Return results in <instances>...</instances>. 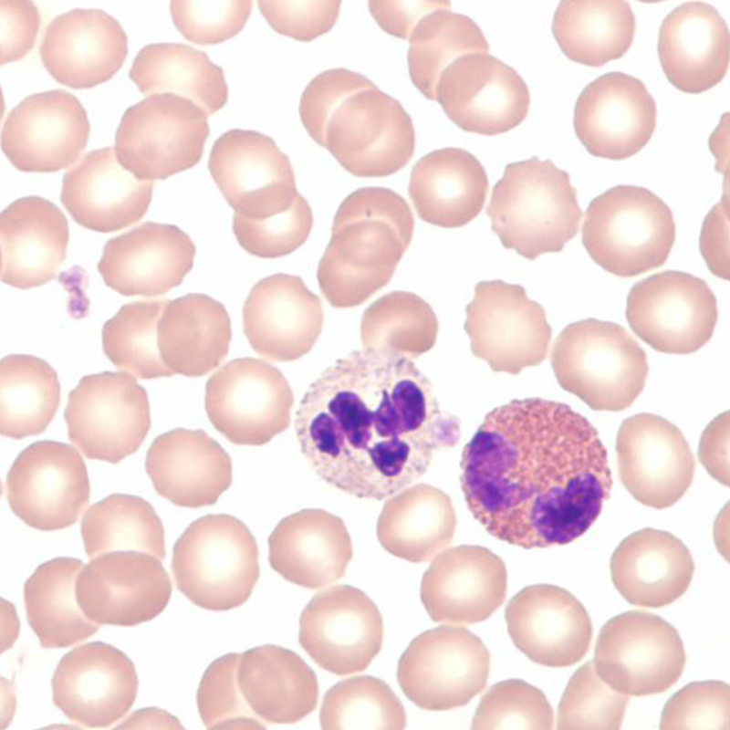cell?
<instances>
[{
    "label": "cell",
    "mask_w": 730,
    "mask_h": 730,
    "mask_svg": "<svg viewBox=\"0 0 730 730\" xmlns=\"http://www.w3.org/2000/svg\"><path fill=\"white\" fill-rule=\"evenodd\" d=\"M407 55L412 84L431 100H434L437 81L444 70L459 57L484 52L489 45L478 25L470 17L441 7L423 16L409 36Z\"/></svg>",
    "instance_id": "f6af8a7d"
},
{
    "label": "cell",
    "mask_w": 730,
    "mask_h": 730,
    "mask_svg": "<svg viewBox=\"0 0 730 730\" xmlns=\"http://www.w3.org/2000/svg\"><path fill=\"white\" fill-rule=\"evenodd\" d=\"M619 475L641 504L662 509L681 499L693 482L694 458L682 432L666 419L638 413L616 437Z\"/></svg>",
    "instance_id": "603a6c76"
},
{
    "label": "cell",
    "mask_w": 730,
    "mask_h": 730,
    "mask_svg": "<svg viewBox=\"0 0 730 730\" xmlns=\"http://www.w3.org/2000/svg\"><path fill=\"white\" fill-rule=\"evenodd\" d=\"M208 169L235 214L245 218L283 213L299 194L288 157L259 131H225L213 145Z\"/></svg>",
    "instance_id": "e0dca14e"
},
{
    "label": "cell",
    "mask_w": 730,
    "mask_h": 730,
    "mask_svg": "<svg viewBox=\"0 0 730 730\" xmlns=\"http://www.w3.org/2000/svg\"><path fill=\"white\" fill-rule=\"evenodd\" d=\"M298 641L320 668L339 676L360 673L381 649L382 617L362 590L336 585L314 595L305 607Z\"/></svg>",
    "instance_id": "ac0fdd59"
},
{
    "label": "cell",
    "mask_w": 730,
    "mask_h": 730,
    "mask_svg": "<svg viewBox=\"0 0 730 730\" xmlns=\"http://www.w3.org/2000/svg\"><path fill=\"white\" fill-rule=\"evenodd\" d=\"M489 184L481 162L461 148H443L413 166L409 195L418 216L443 228L462 227L482 211Z\"/></svg>",
    "instance_id": "8d00e7d4"
},
{
    "label": "cell",
    "mask_w": 730,
    "mask_h": 730,
    "mask_svg": "<svg viewBox=\"0 0 730 730\" xmlns=\"http://www.w3.org/2000/svg\"><path fill=\"white\" fill-rule=\"evenodd\" d=\"M302 454L350 495L383 500L413 485L461 439L429 379L408 358L366 349L338 360L310 384L296 414Z\"/></svg>",
    "instance_id": "7a4b0ae2"
},
{
    "label": "cell",
    "mask_w": 730,
    "mask_h": 730,
    "mask_svg": "<svg viewBox=\"0 0 730 730\" xmlns=\"http://www.w3.org/2000/svg\"><path fill=\"white\" fill-rule=\"evenodd\" d=\"M252 0H172V22L185 39L199 45L224 42L246 24Z\"/></svg>",
    "instance_id": "db71d44e"
},
{
    "label": "cell",
    "mask_w": 730,
    "mask_h": 730,
    "mask_svg": "<svg viewBox=\"0 0 730 730\" xmlns=\"http://www.w3.org/2000/svg\"><path fill=\"white\" fill-rule=\"evenodd\" d=\"M267 23L277 33L308 42L328 33L335 25L341 1H257Z\"/></svg>",
    "instance_id": "6f0895ef"
},
{
    "label": "cell",
    "mask_w": 730,
    "mask_h": 730,
    "mask_svg": "<svg viewBox=\"0 0 730 730\" xmlns=\"http://www.w3.org/2000/svg\"><path fill=\"white\" fill-rule=\"evenodd\" d=\"M293 404L292 389L283 373L260 359H235L205 385L211 423L238 445H263L284 432L290 424Z\"/></svg>",
    "instance_id": "4fadbf2b"
},
{
    "label": "cell",
    "mask_w": 730,
    "mask_h": 730,
    "mask_svg": "<svg viewBox=\"0 0 730 730\" xmlns=\"http://www.w3.org/2000/svg\"><path fill=\"white\" fill-rule=\"evenodd\" d=\"M729 412L715 417L700 439L698 455L707 472L721 484L729 485Z\"/></svg>",
    "instance_id": "6125c7cd"
},
{
    "label": "cell",
    "mask_w": 730,
    "mask_h": 730,
    "mask_svg": "<svg viewBox=\"0 0 730 730\" xmlns=\"http://www.w3.org/2000/svg\"><path fill=\"white\" fill-rule=\"evenodd\" d=\"M236 680L254 714L268 724H294L311 714L318 701L314 671L296 652L274 644L241 653Z\"/></svg>",
    "instance_id": "d590c367"
},
{
    "label": "cell",
    "mask_w": 730,
    "mask_h": 730,
    "mask_svg": "<svg viewBox=\"0 0 730 730\" xmlns=\"http://www.w3.org/2000/svg\"><path fill=\"white\" fill-rule=\"evenodd\" d=\"M319 722L324 730H401L406 725V714L385 682L360 675L339 681L326 692Z\"/></svg>",
    "instance_id": "c3c4849f"
},
{
    "label": "cell",
    "mask_w": 730,
    "mask_h": 730,
    "mask_svg": "<svg viewBox=\"0 0 730 730\" xmlns=\"http://www.w3.org/2000/svg\"><path fill=\"white\" fill-rule=\"evenodd\" d=\"M0 65L25 57L34 47L41 24L37 6L27 0L0 1Z\"/></svg>",
    "instance_id": "680465c9"
},
{
    "label": "cell",
    "mask_w": 730,
    "mask_h": 730,
    "mask_svg": "<svg viewBox=\"0 0 730 730\" xmlns=\"http://www.w3.org/2000/svg\"><path fill=\"white\" fill-rule=\"evenodd\" d=\"M676 235L669 206L647 188L617 185L589 204L581 230L591 259L620 277H634L662 266Z\"/></svg>",
    "instance_id": "8992f818"
},
{
    "label": "cell",
    "mask_w": 730,
    "mask_h": 730,
    "mask_svg": "<svg viewBox=\"0 0 730 730\" xmlns=\"http://www.w3.org/2000/svg\"><path fill=\"white\" fill-rule=\"evenodd\" d=\"M438 319L416 294L390 292L364 311L360 321L363 349L408 359L418 358L435 344Z\"/></svg>",
    "instance_id": "bcb514c9"
},
{
    "label": "cell",
    "mask_w": 730,
    "mask_h": 730,
    "mask_svg": "<svg viewBox=\"0 0 730 730\" xmlns=\"http://www.w3.org/2000/svg\"><path fill=\"white\" fill-rule=\"evenodd\" d=\"M322 147L357 177H384L410 162L415 131L399 100L374 85L337 107L327 123Z\"/></svg>",
    "instance_id": "9c48e42d"
},
{
    "label": "cell",
    "mask_w": 730,
    "mask_h": 730,
    "mask_svg": "<svg viewBox=\"0 0 730 730\" xmlns=\"http://www.w3.org/2000/svg\"><path fill=\"white\" fill-rule=\"evenodd\" d=\"M241 653L224 654L204 671L197 691V707L208 729H264L245 702L237 684Z\"/></svg>",
    "instance_id": "816d5d0a"
},
{
    "label": "cell",
    "mask_w": 730,
    "mask_h": 730,
    "mask_svg": "<svg viewBox=\"0 0 730 730\" xmlns=\"http://www.w3.org/2000/svg\"><path fill=\"white\" fill-rule=\"evenodd\" d=\"M81 537L89 558L111 551H141L165 558L164 528L145 499L112 494L92 505L81 520Z\"/></svg>",
    "instance_id": "ee69618b"
},
{
    "label": "cell",
    "mask_w": 730,
    "mask_h": 730,
    "mask_svg": "<svg viewBox=\"0 0 730 730\" xmlns=\"http://www.w3.org/2000/svg\"><path fill=\"white\" fill-rule=\"evenodd\" d=\"M448 118L462 130L493 136L518 126L527 117L530 94L510 66L484 52L454 60L434 91Z\"/></svg>",
    "instance_id": "d6986e66"
},
{
    "label": "cell",
    "mask_w": 730,
    "mask_h": 730,
    "mask_svg": "<svg viewBox=\"0 0 730 730\" xmlns=\"http://www.w3.org/2000/svg\"><path fill=\"white\" fill-rule=\"evenodd\" d=\"M128 55V37L112 16L101 9L75 8L46 27L39 56L61 85L91 89L110 80Z\"/></svg>",
    "instance_id": "4316f807"
},
{
    "label": "cell",
    "mask_w": 730,
    "mask_h": 730,
    "mask_svg": "<svg viewBox=\"0 0 730 730\" xmlns=\"http://www.w3.org/2000/svg\"><path fill=\"white\" fill-rule=\"evenodd\" d=\"M145 468L161 496L189 508L215 504L233 480L229 454L203 430L177 428L157 436Z\"/></svg>",
    "instance_id": "1f68e13d"
},
{
    "label": "cell",
    "mask_w": 730,
    "mask_h": 730,
    "mask_svg": "<svg viewBox=\"0 0 730 730\" xmlns=\"http://www.w3.org/2000/svg\"><path fill=\"white\" fill-rule=\"evenodd\" d=\"M490 653L460 626L442 625L415 637L402 654L397 679L414 704L446 711L468 704L486 685Z\"/></svg>",
    "instance_id": "7c38bea8"
},
{
    "label": "cell",
    "mask_w": 730,
    "mask_h": 730,
    "mask_svg": "<svg viewBox=\"0 0 730 730\" xmlns=\"http://www.w3.org/2000/svg\"><path fill=\"white\" fill-rule=\"evenodd\" d=\"M51 685L55 705L71 722L106 728L130 711L139 681L133 662L123 652L91 641L63 655Z\"/></svg>",
    "instance_id": "44dd1931"
},
{
    "label": "cell",
    "mask_w": 730,
    "mask_h": 730,
    "mask_svg": "<svg viewBox=\"0 0 730 730\" xmlns=\"http://www.w3.org/2000/svg\"><path fill=\"white\" fill-rule=\"evenodd\" d=\"M60 404L56 370L33 355L12 354L0 362V433L22 439L46 430Z\"/></svg>",
    "instance_id": "7bdbcfd3"
},
{
    "label": "cell",
    "mask_w": 730,
    "mask_h": 730,
    "mask_svg": "<svg viewBox=\"0 0 730 730\" xmlns=\"http://www.w3.org/2000/svg\"><path fill=\"white\" fill-rule=\"evenodd\" d=\"M486 214L503 246L528 260L562 251L582 217L568 173L537 157L506 166Z\"/></svg>",
    "instance_id": "277c9868"
},
{
    "label": "cell",
    "mask_w": 730,
    "mask_h": 730,
    "mask_svg": "<svg viewBox=\"0 0 730 730\" xmlns=\"http://www.w3.org/2000/svg\"><path fill=\"white\" fill-rule=\"evenodd\" d=\"M267 542L271 568L286 580L311 589L342 578L353 555L343 520L319 508L284 517Z\"/></svg>",
    "instance_id": "836d02e7"
},
{
    "label": "cell",
    "mask_w": 730,
    "mask_h": 730,
    "mask_svg": "<svg viewBox=\"0 0 730 730\" xmlns=\"http://www.w3.org/2000/svg\"><path fill=\"white\" fill-rule=\"evenodd\" d=\"M153 183L123 168L111 147L87 152L63 176L60 200L80 225L110 233L137 223L151 201Z\"/></svg>",
    "instance_id": "f546056e"
},
{
    "label": "cell",
    "mask_w": 730,
    "mask_h": 730,
    "mask_svg": "<svg viewBox=\"0 0 730 730\" xmlns=\"http://www.w3.org/2000/svg\"><path fill=\"white\" fill-rule=\"evenodd\" d=\"M450 5L448 1H369L370 12L377 24L388 34L402 39H409L423 16Z\"/></svg>",
    "instance_id": "91938a15"
},
{
    "label": "cell",
    "mask_w": 730,
    "mask_h": 730,
    "mask_svg": "<svg viewBox=\"0 0 730 730\" xmlns=\"http://www.w3.org/2000/svg\"><path fill=\"white\" fill-rule=\"evenodd\" d=\"M610 568L613 585L630 604L661 608L685 593L694 563L678 537L646 527L631 533L618 545Z\"/></svg>",
    "instance_id": "e575fe53"
},
{
    "label": "cell",
    "mask_w": 730,
    "mask_h": 730,
    "mask_svg": "<svg viewBox=\"0 0 730 730\" xmlns=\"http://www.w3.org/2000/svg\"><path fill=\"white\" fill-rule=\"evenodd\" d=\"M626 318L631 330L653 349L689 354L712 338L717 301L704 279L666 270L633 285L627 297Z\"/></svg>",
    "instance_id": "9a60e30c"
},
{
    "label": "cell",
    "mask_w": 730,
    "mask_h": 730,
    "mask_svg": "<svg viewBox=\"0 0 730 730\" xmlns=\"http://www.w3.org/2000/svg\"><path fill=\"white\" fill-rule=\"evenodd\" d=\"M456 515L450 496L429 484H413L387 498L377 521V537L391 555L424 562L452 542Z\"/></svg>",
    "instance_id": "f35d334b"
},
{
    "label": "cell",
    "mask_w": 730,
    "mask_h": 730,
    "mask_svg": "<svg viewBox=\"0 0 730 730\" xmlns=\"http://www.w3.org/2000/svg\"><path fill=\"white\" fill-rule=\"evenodd\" d=\"M629 701V695L609 686L588 661L566 686L558 706L557 729L618 730Z\"/></svg>",
    "instance_id": "681fc988"
},
{
    "label": "cell",
    "mask_w": 730,
    "mask_h": 730,
    "mask_svg": "<svg viewBox=\"0 0 730 730\" xmlns=\"http://www.w3.org/2000/svg\"><path fill=\"white\" fill-rule=\"evenodd\" d=\"M515 646L532 662L567 667L589 652L592 623L583 604L568 590L551 584L527 586L505 610Z\"/></svg>",
    "instance_id": "d4e9b609"
},
{
    "label": "cell",
    "mask_w": 730,
    "mask_h": 730,
    "mask_svg": "<svg viewBox=\"0 0 730 730\" xmlns=\"http://www.w3.org/2000/svg\"><path fill=\"white\" fill-rule=\"evenodd\" d=\"M700 252L710 271L729 279L727 204L723 200L706 215L701 235Z\"/></svg>",
    "instance_id": "94428289"
},
{
    "label": "cell",
    "mask_w": 730,
    "mask_h": 730,
    "mask_svg": "<svg viewBox=\"0 0 730 730\" xmlns=\"http://www.w3.org/2000/svg\"><path fill=\"white\" fill-rule=\"evenodd\" d=\"M172 570L178 589L193 604L229 610L249 599L259 579L256 540L231 515L202 516L175 542Z\"/></svg>",
    "instance_id": "52a82bcc"
},
{
    "label": "cell",
    "mask_w": 730,
    "mask_h": 730,
    "mask_svg": "<svg viewBox=\"0 0 730 730\" xmlns=\"http://www.w3.org/2000/svg\"><path fill=\"white\" fill-rule=\"evenodd\" d=\"M413 229L412 210L394 191L363 187L349 193L335 214L318 266L319 289L328 302L337 308H353L385 287Z\"/></svg>",
    "instance_id": "3957f363"
},
{
    "label": "cell",
    "mask_w": 730,
    "mask_h": 730,
    "mask_svg": "<svg viewBox=\"0 0 730 730\" xmlns=\"http://www.w3.org/2000/svg\"><path fill=\"white\" fill-rule=\"evenodd\" d=\"M172 589L161 559L133 550L95 557L76 581L77 601L87 618L98 624L125 627L162 613Z\"/></svg>",
    "instance_id": "ffe728a7"
},
{
    "label": "cell",
    "mask_w": 730,
    "mask_h": 730,
    "mask_svg": "<svg viewBox=\"0 0 730 730\" xmlns=\"http://www.w3.org/2000/svg\"><path fill=\"white\" fill-rule=\"evenodd\" d=\"M232 339L224 306L204 294L168 300L158 324V347L174 374L201 377L226 358Z\"/></svg>",
    "instance_id": "74e56055"
},
{
    "label": "cell",
    "mask_w": 730,
    "mask_h": 730,
    "mask_svg": "<svg viewBox=\"0 0 730 730\" xmlns=\"http://www.w3.org/2000/svg\"><path fill=\"white\" fill-rule=\"evenodd\" d=\"M468 509L495 538L524 548L568 544L599 517L612 479L594 426L567 404L512 400L463 449Z\"/></svg>",
    "instance_id": "6da1fadb"
},
{
    "label": "cell",
    "mask_w": 730,
    "mask_h": 730,
    "mask_svg": "<svg viewBox=\"0 0 730 730\" xmlns=\"http://www.w3.org/2000/svg\"><path fill=\"white\" fill-rule=\"evenodd\" d=\"M657 50L662 68L673 87L689 94L704 92L727 72L728 26L712 5L683 3L662 20Z\"/></svg>",
    "instance_id": "4dcf8cb0"
},
{
    "label": "cell",
    "mask_w": 730,
    "mask_h": 730,
    "mask_svg": "<svg viewBox=\"0 0 730 730\" xmlns=\"http://www.w3.org/2000/svg\"><path fill=\"white\" fill-rule=\"evenodd\" d=\"M209 133L207 114L194 102L173 93L154 94L122 115L115 156L140 180H165L199 162Z\"/></svg>",
    "instance_id": "ba28073f"
},
{
    "label": "cell",
    "mask_w": 730,
    "mask_h": 730,
    "mask_svg": "<svg viewBox=\"0 0 730 730\" xmlns=\"http://www.w3.org/2000/svg\"><path fill=\"white\" fill-rule=\"evenodd\" d=\"M372 86L365 76L342 68L317 75L305 88L299 102L300 120L309 136L322 146L332 112L349 96Z\"/></svg>",
    "instance_id": "9f6ffc18"
},
{
    "label": "cell",
    "mask_w": 730,
    "mask_h": 730,
    "mask_svg": "<svg viewBox=\"0 0 730 730\" xmlns=\"http://www.w3.org/2000/svg\"><path fill=\"white\" fill-rule=\"evenodd\" d=\"M730 688L722 681L693 682L663 707L662 730H729Z\"/></svg>",
    "instance_id": "11a10c76"
},
{
    "label": "cell",
    "mask_w": 730,
    "mask_h": 730,
    "mask_svg": "<svg viewBox=\"0 0 730 730\" xmlns=\"http://www.w3.org/2000/svg\"><path fill=\"white\" fill-rule=\"evenodd\" d=\"M686 662L677 630L662 617L629 610L609 620L594 649L598 675L629 696L668 690L681 677Z\"/></svg>",
    "instance_id": "30bf717a"
},
{
    "label": "cell",
    "mask_w": 730,
    "mask_h": 730,
    "mask_svg": "<svg viewBox=\"0 0 730 730\" xmlns=\"http://www.w3.org/2000/svg\"><path fill=\"white\" fill-rule=\"evenodd\" d=\"M89 135L88 114L64 89L29 95L7 114L2 151L21 172H53L75 163Z\"/></svg>",
    "instance_id": "7402d4cb"
},
{
    "label": "cell",
    "mask_w": 730,
    "mask_h": 730,
    "mask_svg": "<svg viewBox=\"0 0 730 730\" xmlns=\"http://www.w3.org/2000/svg\"><path fill=\"white\" fill-rule=\"evenodd\" d=\"M553 36L571 61L600 67L623 57L631 47L635 16L623 0H565L552 19Z\"/></svg>",
    "instance_id": "ab89813d"
},
{
    "label": "cell",
    "mask_w": 730,
    "mask_h": 730,
    "mask_svg": "<svg viewBox=\"0 0 730 730\" xmlns=\"http://www.w3.org/2000/svg\"><path fill=\"white\" fill-rule=\"evenodd\" d=\"M68 239V220L56 204L35 195L14 201L0 215L2 282L28 289L54 279Z\"/></svg>",
    "instance_id": "d6a6232c"
},
{
    "label": "cell",
    "mask_w": 730,
    "mask_h": 730,
    "mask_svg": "<svg viewBox=\"0 0 730 730\" xmlns=\"http://www.w3.org/2000/svg\"><path fill=\"white\" fill-rule=\"evenodd\" d=\"M507 572L486 548L463 545L438 554L421 582V600L435 622L483 621L504 602Z\"/></svg>",
    "instance_id": "83f0119b"
},
{
    "label": "cell",
    "mask_w": 730,
    "mask_h": 730,
    "mask_svg": "<svg viewBox=\"0 0 730 730\" xmlns=\"http://www.w3.org/2000/svg\"><path fill=\"white\" fill-rule=\"evenodd\" d=\"M5 495L13 513L27 526L42 531L68 527L89 501L85 462L69 444L36 442L13 462L5 479Z\"/></svg>",
    "instance_id": "2e32d148"
},
{
    "label": "cell",
    "mask_w": 730,
    "mask_h": 730,
    "mask_svg": "<svg viewBox=\"0 0 730 730\" xmlns=\"http://www.w3.org/2000/svg\"><path fill=\"white\" fill-rule=\"evenodd\" d=\"M657 119L654 99L639 78L609 72L589 82L574 110V130L589 153L628 159L651 140Z\"/></svg>",
    "instance_id": "cb8c5ba5"
},
{
    "label": "cell",
    "mask_w": 730,
    "mask_h": 730,
    "mask_svg": "<svg viewBox=\"0 0 730 730\" xmlns=\"http://www.w3.org/2000/svg\"><path fill=\"white\" fill-rule=\"evenodd\" d=\"M64 418L70 442L87 458L117 464L149 433L148 394L124 371L86 375L69 392Z\"/></svg>",
    "instance_id": "8fae6325"
},
{
    "label": "cell",
    "mask_w": 730,
    "mask_h": 730,
    "mask_svg": "<svg viewBox=\"0 0 730 730\" xmlns=\"http://www.w3.org/2000/svg\"><path fill=\"white\" fill-rule=\"evenodd\" d=\"M465 312L470 349L492 370L515 375L547 357L552 328L543 307L522 286L481 281Z\"/></svg>",
    "instance_id": "5bb4252c"
},
{
    "label": "cell",
    "mask_w": 730,
    "mask_h": 730,
    "mask_svg": "<svg viewBox=\"0 0 730 730\" xmlns=\"http://www.w3.org/2000/svg\"><path fill=\"white\" fill-rule=\"evenodd\" d=\"M313 214L308 201L298 194L285 212L263 220L233 217V231L238 244L250 255L260 258L287 256L308 238Z\"/></svg>",
    "instance_id": "f5cc1de1"
},
{
    "label": "cell",
    "mask_w": 730,
    "mask_h": 730,
    "mask_svg": "<svg viewBox=\"0 0 730 730\" xmlns=\"http://www.w3.org/2000/svg\"><path fill=\"white\" fill-rule=\"evenodd\" d=\"M167 301L126 304L104 324L103 350L116 368L143 380L173 375L158 347V324Z\"/></svg>",
    "instance_id": "7dc6e473"
},
{
    "label": "cell",
    "mask_w": 730,
    "mask_h": 730,
    "mask_svg": "<svg viewBox=\"0 0 730 730\" xmlns=\"http://www.w3.org/2000/svg\"><path fill=\"white\" fill-rule=\"evenodd\" d=\"M323 321L320 298L293 275L261 279L243 307V328L250 346L275 362L293 361L309 352Z\"/></svg>",
    "instance_id": "484cf974"
},
{
    "label": "cell",
    "mask_w": 730,
    "mask_h": 730,
    "mask_svg": "<svg viewBox=\"0 0 730 730\" xmlns=\"http://www.w3.org/2000/svg\"><path fill=\"white\" fill-rule=\"evenodd\" d=\"M195 253L190 236L176 225L145 222L106 243L98 270L121 295L157 297L182 282Z\"/></svg>",
    "instance_id": "f1b7e54d"
},
{
    "label": "cell",
    "mask_w": 730,
    "mask_h": 730,
    "mask_svg": "<svg viewBox=\"0 0 730 730\" xmlns=\"http://www.w3.org/2000/svg\"><path fill=\"white\" fill-rule=\"evenodd\" d=\"M550 363L562 389L597 411L619 412L642 391L647 356L620 325L597 318L568 324L558 334Z\"/></svg>",
    "instance_id": "5b68a950"
},
{
    "label": "cell",
    "mask_w": 730,
    "mask_h": 730,
    "mask_svg": "<svg viewBox=\"0 0 730 730\" xmlns=\"http://www.w3.org/2000/svg\"><path fill=\"white\" fill-rule=\"evenodd\" d=\"M84 564L56 558L39 565L24 585L26 618L43 648H66L99 629L85 616L76 598V581Z\"/></svg>",
    "instance_id": "60d3db41"
},
{
    "label": "cell",
    "mask_w": 730,
    "mask_h": 730,
    "mask_svg": "<svg viewBox=\"0 0 730 730\" xmlns=\"http://www.w3.org/2000/svg\"><path fill=\"white\" fill-rule=\"evenodd\" d=\"M141 93H173L189 99L208 115L221 110L228 99L223 69L208 56L181 43L143 47L129 71Z\"/></svg>",
    "instance_id": "b9f144b4"
},
{
    "label": "cell",
    "mask_w": 730,
    "mask_h": 730,
    "mask_svg": "<svg viewBox=\"0 0 730 730\" xmlns=\"http://www.w3.org/2000/svg\"><path fill=\"white\" fill-rule=\"evenodd\" d=\"M554 712L538 688L519 679L499 682L483 695L474 713V730H550Z\"/></svg>",
    "instance_id": "f907efd6"
}]
</instances>
